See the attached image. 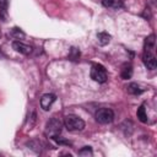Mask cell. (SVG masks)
Segmentation results:
<instances>
[{
    "instance_id": "obj_1",
    "label": "cell",
    "mask_w": 157,
    "mask_h": 157,
    "mask_svg": "<svg viewBox=\"0 0 157 157\" xmlns=\"http://www.w3.org/2000/svg\"><path fill=\"white\" fill-rule=\"evenodd\" d=\"M64 125L69 131H81L85 128V121L76 115H66L64 118Z\"/></svg>"
},
{
    "instance_id": "obj_2",
    "label": "cell",
    "mask_w": 157,
    "mask_h": 157,
    "mask_svg": "<svg viewBox=\"0 0 157 157\" xmlns=\"http://www.w3.org/2000/svg\"><path fill=\"white\" fill-rule=\"evenodd\" d=\"M91 78L96 82L104 83L108 78V74H107L105 67L101 64H93L91 67Z\"/></svg>"
},
{
    "instance_id": "obj_3",
    "label": "cell",
    "mask_w": 157,
    "mask_h": 157,
    "mask_svg": "<svg viewBox=\"0 0 157 157\" xmlns=\"http://www.w3.org/2000/svg\"><path fill=\"white\" fill-rule=\"evenodd\" d=\"M114 119V113L109 108H101L96 113V120L99 124H109Z\"/></svg>"
},
{
    "instance_id": "obj_4",
    "label": "cell",
    "mask_w": 157,
    "mask_h": 157,
    "mask_svg": "<svg viewBox=\"0 0 157 157\" xmlns=\"http://www.w3.org/2000/svg\"><path fill=\"white\" fill-rule=\"evenodd\" d=\"M61 131V121L56 118H53L48 121L47 124V129H45V134L49 135L50 137L52 136H55V135H59Z\"/></svg>"
},
{
    "instance_id": "obj_5",
    "label": "cell",
    "mask_w": 157,
    "mask_h": 157,
    "mask_svg": "<svg viewBox=\"0 0 157 157\" xmlns=\"http://www.w3.org/2000/svg\"><path fill=\"white\" fill-rule=\"evenodd\" d=\"M142 61L145 64V66L150 70H153L156 69L157 66V60H156V56L153 55L152 52H146L144 50V55H142Z\"/></svg>"
},
{
    "instance_id": "obj_6",
    "label": "cell",
    "mask_w": 157,
    "mask_h": 157,
    "mask_svg": "<svg viewBox=\"0 0 157 157\" xmlns=\"http://www.w3.org/2000/svg\"><path fill=\"white\" fill-rule=\"evenodd\" d=\"M12 48L17 52V53H21L23 55H28L32 53V47L28 45V44H25L20 40H13L12 42Z\"/></svg>"
},
{
    "instance_id": "obj_7",
    "label": "cell",
    "mask_w": 157,
    "mask_h": 157,
    "mask_svg": "<svg viewBox=\"0 0 157 157\" xmlns=\"http://www.w3.org/2000/svg\"><path fill=\"white\" fill-rule=\"evenodd\" d=\"M55 99H56V97H55V94H53V93L43 94L42 98H40V107H42L44 110H48V109H50V107H52V104L55 102Z\"/></svg>"
},
{
    "instance_id": "obj_8",
    "label": "cell",
    "mask_w": 157,
    "mask_h": 157,
    "mask_svg": "<svg viewBox=\"0 0 157 157\" xmlns=\"http://www.w3.org/2000/svg\"><path fill=\"white\" fill-rule=\"evenodd\" d=\"M120 76L123 80H128L132 76V66L131 64L129 63H125L121 65V69H120Z\"/></svg>"
},
{
    "instance_id": "obj_9",
    "label": "cell",
    "mask_w": 157,
    "mask_h": 157,
    "mask_svg": "<svg viewBox=\"0 0 157 157\" xmlns=\"http://www.w3.org/2000/svg\"><path fill=\"white\" fill-rule=\"evenodd\" d=\"M102 4L104 7L108 9H120L123 7V1L121 0H102Z\"/></svg>"
},
{
    "instance_id": "obj_10",
    "label": "cell",
    "mask_w": 157,
    "mask_h": 157,
    "mask_svg": "<svg viewBox=\"0 0 157 157\" xmlns=\"http://www.w3.org/2000/svg\"><path fill=\"white\" fill-rule=\"evenodd\" d=\"M110 34H108L107 32H99L98 34H97V39H98V42H99V44L101 45H105V44H108L109 42H110Z\"/></svg>"
},
{
    "instance_id": "obj_11",
    "label": "cell",
    "mask_w": 157,
    "mask_h": 157,
    "mask_svg": "<svg viewBox=\"0 0 157 157\" xmlns=\"http://www.w3.org/2000/svg\"><path fill=\"white\" fill-rule=\"evenodd\" d=\"M155 48V34H151L150 37H147L145 39V45L144 49L146 52H152V49Z\"/></svg>"
},
{
    "instance_id": "obj_12",
    "label": "cell",
    "mask_w": 157,
    "mask_h": 157,
    "mask_svg": "<svg viewBox=\"0 0 157 157\" xmlns=\"http://www.w3.org/2000/svg\"><path fill=\"white\" fill-rule=\"evenodd\" d=\"M126 91H128L130 94H140V93L144 92V88H141L137 83H130V85H128Z\"/></svg>"
},
{
    "instance_id": "obj_13",
    "label": "cell",
    "mask_w": 157,
    "mask_h": 157,
    "mask_svg": "<svg viewBox=\"0 0 157 157\" xmlns=\"http://www.w3.org/2000/svg\"><path fill=\"white\" fill-rule=\"evenodd\" d=\"M136 115H137V118L141 123H147V114H146V108H145L144 104L139 107V109L136 112Z\"/></svg>"
},
{
    "instance_id": "obj_14",
    "label": "cell",
    "mask_w": 157,
    "mask_h": 157,
    "mask_svg": "<svg viewBox=\"0 0 157 157\" xmlns=\"http://www.w3.org/2000/svg\"><path fill=\"white\" fill-rule=\"evenodd\" d=\"M69 59L72 60V61H77L80 59V50L75 47H72L70 49V53H69Z\"/></svg>"
},
{
    "instance_id": "obj_15",
    "label": "cell",
    "mask_w": 157,
    "mask_h": 157,
    "mask_svg": "<svg viewBox=\"0 0 157 157\" xmlns=\"http://www.w3.org/2000/svg\"><path fill=\"white\" fill-rule=\"evenodd\" d=\"M10 34L12 36V37H15V38H23L25 37V33L20 29V28H17V27H13L12 29H11V32H10Z\"/></svg>"
},
{
    "instance_id": "obj_16",
    "label": "cell",
    "mask_w": 157,
    "mask_h": 157,
    "mask_svg": "<svg viewBox=\"0 0 157 157\" xmlns=\"http://www.w3.org/2000/svg\"><path fill=\"white\" fill-rule=\"evenodd\" d=\"M52 139L56 142V144H59V145H70V142L67 141V140H64L61 136H59V135H55V136H52Z\"/></svg>"
},
{
    "instance_id": "obj_17",
    "label": "cell",
    "mask_w": 157,
    "mask_h": 157,
    "mask_svg": "<svg viewBox=\"0 0 157 157\" xmlns=\"http://www.w3.org/2000/svg\"><path fill=\"white\" fill-rule=\"evenodd\" d=\"M9 6V0H0V10H7Z\"/></svg>"
},
{
    "instance_id": "obj_18",
    "label": "cell",
    "mask_w": 157,
    "mask_h": 157,
    "mask_svg": "<svg viewBox=\"0 0 157 157\" xmlns=\"http://www.w3.org/2000/svg\"><path fill=\"white\" fill-rule=\"evenodd\" d=\"M83 153H87V155H92V150H91V147L86 146L83 150H81V151H80V155H83Z\"/></svg>"
},
{
    "instance_id": "obj_19",
    "label": "cell",
    "mask_w": 157,
    "mask_h": 157,
    "mask_svg": "<svg viewBox=\"0 0 157 157\" xmlns=\"http://www.w3.org/2000/svg\"><path fill=\"white\" fill-rule=\"evenodd\" d=\"M0 55H1V50H0Z\"/></svg>"
}]
</instances>
